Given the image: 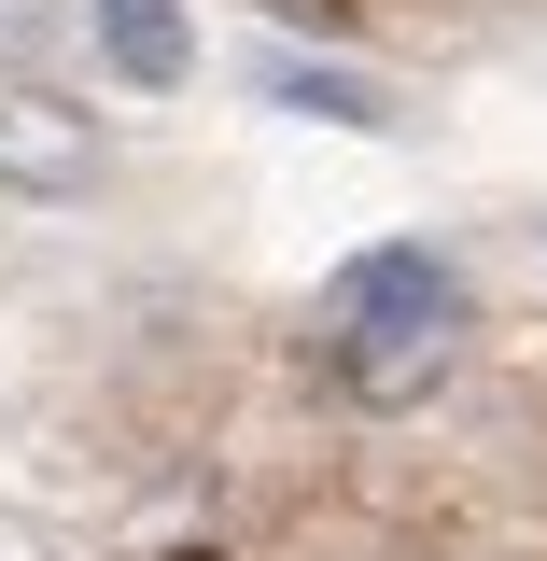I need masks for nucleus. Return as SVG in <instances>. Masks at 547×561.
I'll use <instances>...</instances> for the list:
<instances>
[{
	"label": "nucleus",
	"instance_id": "obj_5",
	"mask_svg": "<svg viewBox=\"0 0 547 561\" xmlns=\"http://www.w3.org/2000/svg\"><path fill=\"white\" fill-rule=\"evenodd\" d=\"M84 43V0H0V70H43Z\"/></svg>",
	"mask_w": 547,
	"mask_h": 561
},
{
	"label": "nucleus",
	"instance_id": "obj_4",
	"mask_svg": "<svg viewBox=\"0 0 547 561\" xmlns=\"http://www.w3.org/2000/svg\"><path fill=\"white\" fill-rule=\"evenodd\" d=\"M267 99L281 113H323V127H394V99L365 70H323V57H267Z\"/></svg>",
	"mask_w": 547,
	"mask_h": 561
},
{
	"label": "nucleus",
	"instance_id": "obj_3",
	"mask_svg": "<svg viewBox=\"0 0 547 561\" xmlns=\"http://www.w3.org/2000/svg\"><path fill=\"white\" fill-rule=\"evenodd\" d=\"M84 28H99V57L127 70L140 99H169V84L197 70V43H183V14H169V0H84Z\"/></svg>",
	"mask_w": 547,
	"mask_h": 561
},
{
	"label": "nucleus",
	"instance_id": "obj_2",
	"mask_svg": "<svg viewBox=\"0 0 547 561\" xmlns=\"http://www.w3.org/2000/svg\"><path fill=\"white\" fill-rule=\"evenodd\" d=\"M0 183L14 197H84L99 183V127L70 99H43L29 70H0Z\"/></svg>",
	"mask_w": 547,
	"mask_h": 561
},
{
	"label": "nucleus",
	"instance_id": "obj_1",
	"mask_svg": "<svg viewBox=\"0 0 547 561\" xmlns=\"http://www.w3.org/2000/svg\"><path fill=\"white\" fill-rule=\"evenodd\" d=\"M449 351H464V280L435 267V253H365L338 280V379L365 408H421L435 379H449Z\"/></svg>",
	"mask_w": 547,
	"mask_h": 561
}]
</instances>
